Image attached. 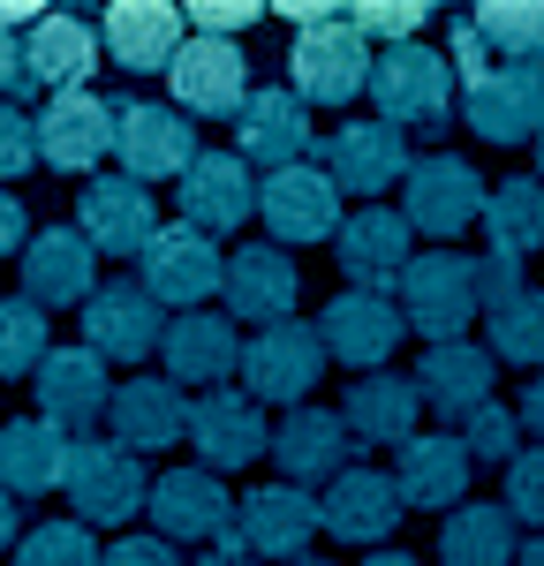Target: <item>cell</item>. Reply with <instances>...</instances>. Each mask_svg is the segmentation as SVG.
<instances>
[{
  "mask_svg": "<svg viewBox=\"0 0 544 566\" xmlns=\"http://www.w3.org/2000/svg\"><path fill=\"white\" fill-rule=\"evenodd\" d=\"M151 469H144V453H129L122 438H84L76 453H69V514L84 528H129L136 514H151Z\"/></svg>",
  "mask_w": 544,
  "mask_h": 566,
  "instance_id": "1",
  "label": "cell"
},
{
  "mask_svg": "<svg viewBox=\"0 0 544 566\" xmlns=\"http://www.w3.org/2000/svg\"><path fill=\"white\" fill-rule=\"evenodd\" d=\"M453 61L439 45L408 39V45H386L378 53V69H370V98H378V122H394V129H447L453 122Z\"/></svg>",
  "mask_w": 544,
  "mask_h": 566,
  "instance_id": "2",
  "label": "cell"
},
{
  "mask_svg": "<svg viewBox=\"0 0 544 566\" xmlns=\"http://www.w3.org/2000/svg\"><path fill=\"white\" fill-rule=\"evenodd\" d=\"M394 303H401L408 333H423L431 348L461 340V333H469V317L484 310V295H477V258H461V250H423V258L401 272Z\"/></svg>",
  "mask_w": 544,
  "mask_h": 566,
  "instance_id": "3",
  "label": "cell"
},
{
  "mask_svg": "<svg viewBox=\"0 0 544 566\" xmlns=\"http://www.w3.org/2000/svg\"><path fill=\"white\" fill-rule=\"evenodd\" d=\"M325 333L303 325V317H287V325H265V333H250V348H242V392L250 400H265V408H311L317 378H325Z\"/></svg>",
  "mask_w": 544,
  "mask_h": 566,
  "instance_id": "4",
  "label": "cell"
},
{
  "mask_svg": "<svg viewBox=\"0 0 544 566\" xmlns=\"http://www.w3.org/2000/svg\"><path fill=\"white\" fill-rule=\"evenodd\" d=\"M370 69L378 53L356 23H317V31H295L287 45V91H303V106H348V98H370Z\"/></svg>",
  "mask_w": 544,
  "mask_h": 566,
  "instance_id": "5",
  "label": "cell"
},
{
  "mask_svg": "<svg viewBox=\"0 0 544 566\" xmlns=\"http://www.w3.org/2000/svg\"><path fill=\"white\" fill-rule=\"evenodd\" d=\"M484 205H492V189H484V175H477L461 151H423V159L408 167V181H401L408 227H416V234H431L439 250H453V234H461V227H477Z\"/></svg>",
  "mask_w": 544,
  "mask_h": 566,
  "instance_id": "6",
  "label": "cell"
},
{
  "mask_svg": "<svg viewBox=\"0 0 544 566\" xmlns=\"http://www.w3.org/2000/svg\"><path fill=\"white\" fill-rule=\"evenodd\" d=\"M114 159L129 181H181L197 167V122L159 98H114Z\"/></svg>",
  "mask_w": 544,
  "mask_h": 566,
  "instance_id": "7",
  "label": "cell"
},
{
  "mask_svg": "<svg viewBox=\"0 0 544 566\" xmlns=\"http://www.w3.org/2000/svg\"><path fill=\"white\" fill-rule=\"evenodd\" d=\"M325 528V499H311L303 483H258L234 514V544L265 566H295L311 559V536Z\"/></svg>",
  "mask_w": 544,
  "mask_h": 566,
  "instance_id": "8",
  "label": "cell"
},
{
  "mask_svg": "<svg viewBox=\"0 0 544 566\" xmlns=\"http://www.w3.org/2000/svg\"><path fill=\"white\" fill-rule=\"evenodd\" d=\"M167 91H175V106L189 122H242V106H250V61H242V45L234 39H197L181 45V61L167 69Z\"/></svg>",
  "mask_w": 544,
  "mask_h": 566,
  "instance_id": "9",
  "label": "cell"
},
{
  "mask_svg": "<svg viewBox=\"0 0 544 566\" xmlns=\"http://www.w3.org/2000/svg\"><path fill=\"white\" fill-rule=\"evenodd\" d=\"M258 212H265V234L280 250H295V242H333L341 234V181L325 175V159H303V167H280L265 175L258 189Z\"/></svg>",
  "mask_w": 544,
  "mask_h": 566,
  "instance_id": "10",
  "label": "cell"
},
{
  "mask_svg": "<svg viewBox=\"0 0 544 566\" xmlns=\"http://www.w3.org/2000/svg\"><path fill=\"white\" fill-rule=\"evenodd\" d=\"M258 167L242 159V151H197V167L175 181V212L181 227H197V234H234L242 219H258Z\"/></svg>",
  "mask_w": 544,
  "mask_h": 566,
  "instance_id": "11",
  "label": "cell"
},
{
  "mask_svg": "<svg viewBox=\"0 0 544 566\" xmlns=\"http://www.w3.org/2000/svg\"><path fill=\"white\" fill-rule=\"evenodd\" d=\"M333 264L348 272V287L363 295H386V287H401V272L416 264V227L408 212L394 205H363V212L341 219V234H333Z\"/></svg>",
  "mask_w": 544,
  "mask_h": 566,
  "instance_id": "12",
  "label": "cell"
},
{
  "mask_svg": "<svg viewBox=\"0 0 544 566\" xmlns=\"http://www.w3.org/2000/svg\"><path fill=\"white\" fill-rule=\"evenodd\" d=\"M234 499H227V483L212 476V469H159V483H151V536H167V544H227L234 536Z\"/></svg>",
  "mask_w": 544,
  "mask_h": 566,
  "instance_id": "13",
  "label": "cell"
},
{
  "mask_svg": "<svg viewBox=\"0 0 544 566\" xmlns=\"http://www.w3.org/2000/svg\"><path fill=\"white\" fill-rule=\"evenodd\" d=\"M317 333H325V355L348 363L356 378L386 370V355L408 340V317L394 295H363V287H341L333 303L317 310Z\"/></svg>",
  "mask_w": 544,
  "mask_h": 566,
  "instance_id": "14",
  "label": "cell"
},
{
  "mask_svg": "<svg viewBox=\"0 0 544 566\" xmlns=\"http://www.w3.org/2000/svg\"><path fill=\"white\" fill-rule=\"evenodd\" d=\"M189 446H197V469H250V461H265L272 453V431H265V400H250V392H197L189 400Z\"/></svg>",
  "mask_w": 544,
  "mask_h": 566,
  "instance_id": "15",
  "label": "cell"
},
{
  "mask_svg": "<svg viewBox=\"0 0 544 566\" xmlns=\"http://www.w3.org/2000/svg\"><path fill=\"white\" fill-rule=\"evenodd\" d=\"M167 303L144 287V280H106L98 295L84 303V348H98L106 363H144V355L167 340Z\"/></svg>",
  "mask_w": 544,
  "mask_h": 566,
  "instance_id": "16",
  "label": "cell"
},
{
  "mask_svg": "<svg viewBox=\"0 0 544 566\" xmlns=\"http://www.w3.org/2000/svg\"><path fill=\"white\" fill-rule=\"evenodd\" d=\"M356 431L341 423V408H287L280 423H272V461H280V483H341L356 469Z\"/></svg>",
  "mask_w": 544,
  "mask_h": 566,
  "instance_id": "17",
  "label": "cell"
},
{
  "mask_svg": "<svg viewBox=\"0 0 544 566\" xmlns=\"http://www.w3.org/2000/svg\"><path fill=\"white\" fill-rule=\"evenodd\" d=\"M461 122L484 144H537L544 136V69H484L461 84Z\"/></svg>",
  "mask_w": 544,
  "mask_h": 566,
  "instance_id": "18",
  "label": "cell"
},
{
  "mask_svg": "<svg viewBox=\"0 0 544 566\" xmlns=\"http://www.w3.org/2000/svg\"><path fill=\"white\" fill-rule=\"evenodd\" d=\"M136 280H144L167 310H205V295L227 287V258L212 250V234H197V227L175 219V227H159L151 250L136 258Z\"/></svg>",
  "mask_w": 544,
  "mask_h": 566,
  "instance_id": "19",
  "label": "cell"
},
{
  "mask_svg": "<svg viewBox=\"0 0 544 566\" xmlns=\"http://www.w3.org/2000/svg\"><path fill=\"white\" fill-rule=\"evenodd\" d=\"M31 392H39V416L53 423V431H69L76 446L91 438V423L114 408V386H106V355L98 348H53L39 363V378H31Z\"/></svg>",
  "mask_w": 544,
  "mask_h": 566,
  "instance_id": "20",
  "label": "cell"
},
{
  "mask_svg": "<svg viewBox=\"0 0 544 566\" xmlns=\"http://www.w3.org/2000/svg\"><path fill=\"white\" fill-rule=\"evenodd\" d=\"M242 348H250V333L227 317V310H181L175 325H167V340H159V363H167V378L181 392L189 386H227V378H242Z\"/></svg>",
  "mask_w": 544,
  "mask_h": 566,
  "instance_id": "21",
  "label": "cell"
},
{
  "mask_svg": "<svg viewBox=\"0 0 544 566\" xmlns=\"http://www.w3.org/2000/svg\"><path fill=\"white\" fill-rule=\"evenodd\" d=\"M76 227H84V242L98 258H144L151 250V234L167 227L159 205H151V189L129 175H91L84 181V205H76Z\"/></svg>",
  "mask_w": 544,
  "mask_h": 566,
  "instance_id": "22",
  "label": "cell"
},
{
  "mask_svg": "<svg viewBox=\"0 0 544 566\" xmlns=\"http://www.w3.org/2000/svg\"><path fill=\"white\" fill-rule=\"evenodd\" d=\"M408 136L394 122H341V129L325 136V175L341 181V197H363V205H378L394 181H408Z\"/></svg>",
  "mask_w": 544,
  "mask_h": 566,
  "instance_id": "23",
  "label": "cell"
},
{
  "mask_svg": "<svg viewBox=\"0 0 544 566\" xmlns=\"http://www.w3.org/2000/svg\"><path fill=\"white\" fill-rule=\"evenodd\" d=\"M39 159L53 175H84L98 159H114V98L98 91H61L39 106Z\"/></svg>",
  "mask_w": 544,
  "mask_h": 566,
  "instance_id": "24",
  "label": "cell"
},
{
  "mask_svg": "<svg viewBox=\"0 0 544 566\" xmlns=\"http://www.w3.org/2000/svg\"><path fill=\"white\" fill-rule=\"evenodd\" d=\"M295 295H303V272H295V258L280 250V242H250V250H234L227 258V287L220 303L234 325H287L295 317Z\"/></svg>",
  "mask_w": 544,
  "mask_h": 566,
  "instance_id": "25",
  "label": "cell"
},
{
  "mask_svg": "<svg viewBox=\"0 0 544 566\" xmlns=\"http://www.w3.org/2000/svg\"><path fill=\"white\" fill-rule=\"evenodd\" d=\"M234 151H242L250 167H265V175H280V167H303V159L317 151L303 91H287V84L250 91V106H242V122H234Z\"/></svg>",
  "mask_w": 544,
  "mask_h": 566,
  "instance_id": "26",
  "label": "cell"
},
{
  "mask_svg": "<svg viewBox=\"0 0 544 566\" xmlns=\"http://www.w3.org/2000/svg\"><path fill=\"white\" fill-rule=\"evenodd\" d=\"M106 280H98V250L84 242V227H39L31 250H23V295L39 310H69V303H91Z\"/></svg>",
  "mask_w": 544,
  "mask_h": 566,
  "instance_id": "27",
  "label": "cell"
},
{
  "mask_svg": "<svg viewBox=\"0 0 544 566\" xmlns=\"http://www.w3.org/2000/svg\"><path fill=\"white\" fill-rule=\"evenodd\" d=\"M98 31H106V53L129 76H167L181 61V45H189V15L167 8V0H114L98 15Z\"/></svg>",
  "mask_w": 544,
  "mask_h": 566,
  "instance_id": "28",
  "label": "cell"
},
{
  "mask_svg": "<svg viewBox=\"0 0 544 566\" xmlns=\"http://www.w3.org/2000/svg\"><path fill=\"white\" fill-rule=\"evenodd\" d=\"M106 53V31L98 15H76V8H45L23 39V61H31V84H45L53 98L61 91H91V69Z\"/></svg>",
  "mask_w": 544,
  "mask_h": 566,
  "instance_id": "29",
  "label": "cell"
},
{
  "mask_svg": "<svg viewBox=\"0 0 544 566\" xmlns=\"http://www.w3.org/2000/svg\"><path fill=\"white\" fill-rule=\"evenodd\" d=\"M401 483L386 476V469H370L356 461L341 483H325V528L341 536V544H370V552H386V536L401 528Z\"/></svg>",
  "mask_w": 544,
  "mask_h": 566,
  "instance_id": "30",
  "label": "cell"
},
{
  "mask_svg": "<svg viewBox=\"0 0 544 566\" xmlns=\"http://www.w3.org/2000/svg\"><path fill=\"white\" fill-rule=\"evenodd\" d=\"M341 423L356 431V446H394L401 453L416 423H423V386L401 378V370H370L341 392Z\"/></svg>",
  "mask_w": 544,
  "mask_h": 566,
  "instance_id": "31",
  "label": "cell"
},
{
  "mask_svg": "<svg viewBox=\"0 0 544 566\" xmlns=\"http://www.w3.org/2000/svg\"><path fill=\"white\" fill-rule=\"evenodd\" d=\"M106 423H114V438H122L129 453H167V446L189 438V392H181L175 378H144V370H136L129 386H114Z\"/></svg>",
  "mask_w": 544,
  "mask_h": 566,
  "instance_id": "32",
  "label": "cell"
},
{
  "mask_svg": "<svg viewBox=\"0 0 544 566\" xmlns=\"http://www.w3.org/2000/svg\"><path fill=\"white\" fill-rule=\"evenodd\" d=\"M469 446L453 431H416L401 446V461H394V483H401L408 506H423V514H447V506H469Z\"/></svg>",
  "mask_w": 544,
  "mask_h": 566,
  "instance_id": "33",
  "label": "cell"
},
{
  "mask_svg": "<svg viewBox=\"0 0 544 566\" xmlns=\"http://www.w3.org/2000/svg\"><path fill=\"white\" fill-rule=\"evenodd\" d=\"M69 453H76V438L53 431L45 416L0 423V491H8V499H45V491H61V483H69Z\"/></svg>",
  "mask_w": 544,
  "mask_h": 566,
  "instance_id": "34",
  "label": "cell"
},
{
  "mask_svg": "<svg viewBox=\"0 0 544 566\" xmlns=\"http://www.w3.org/2000/svg\"><path fill=\"white\" fill-rule=\"evenodd\" d=\"M492 378H499V355L477 348V340H447V348H423L416 363V386H423V408H439V416H477V408H492Z\"/></svg>",
  "mask_w": 544,
  "mask_h": 566,
  "instance_id": "35",
  "label": "cell"
},
{
  "mask_svg": "<svg viewBox=\"0 0 544 566\" xmlns=\"http://www.w3.org/2000/svg\"><path fill=\"white\" fill-rule=\"evenodd\" d=\"M514 514H506V499H469V506H453L447 528H439V559L447 566H514L522 559V536H514Z\"/></svg>",
  "mask_w": 544,
  "mask_h": 566,
  "instance_id": "36",
  "label": "cell"
},
{
  "mask_svg": "<svg viewBox=\"0 0 544 566\" xmlns=\"http://www.w3.org/2000/svg\"><path fill=\"white\" fill-rule=\"evenodd\" d=\"M484 234H492L499 258H530V250H544V181L537 175H506L492 189V205H484Z\"/></svg>",
  "mask_w": 544,
  "mask_h": 566,
  "instance_id": "37",
  "label": "cell"
},
{
  "mask_svg": "<svg viewBox=\"0 0 544 566\" xmlns=\"http://www.w3.org/2000/svg\"><path fill=\"white\" fill-rule=\"evenodd\" d=\"M469 23L484 31L492 61L506 53V69H544V0H484Z\"/></svg>",
  "mask_w": 544,
  "mask_h": 566,
  "instance_id": "38",
  "label": "cell"
},
{
  "mask_svg": "<svg viewBox=\"0 0 544 566\" xmlns=\"http://www.w3.org/2000/svg\"><path fill=\"white\" fill-rule=\"evenodd\" d=\"M484 325H492L484 348H492L499 363H514V370H544V295H537V287H522L506 310H484Z\"/></svg>",
  "mask_w": 544,
  "mask_h": 566,
  "instance_id": "39",
  "label": "cell"
},
{
  "mask_svg": "<svg viewBox=\"0 0 544 566\" xmlns=\"http://www.w3.org/2000/svg\"><path fill=\"white\" fill-rule=\"evenodd\" d=\"M45 355H53L45 310L31 295H0V378H39Z\"/></svg>",
  "mask_w": 544,
  "mask_h": 566,
  "instance_id": "40",
  "label": "cell"
},
{
  "mask_svg": "<svg viewBox=\"0 0 544 566\" xmlns=\"http://www.w3.org/2000/svg\"><path fill=\"white\" fill-rule=\"evenodd\" d=\"M15 566H106V552H98V536L84 522H39V528H23Z\"/></svg>",
  "mask_w": 544,
  "mask_h": 566,
  "instance_id": "41",
  "label": "cell"
},
{
  "mask_svg": "<svg viewBox=\"0 0 544 566\" xmlns=\"http://www.w3.org/2000/svg\"><path fill=\"white\" fill-rule=\"evenodd\" d=\"M461 446H469V461H499V469H514L530 446H522V408H477L469 423H461Z\"/></svg>",
  "mask_w": 544,
  "mask_h": 566,
  "instance_id": "42",
  "label": "cell"
},
{
  "mask_svg": "<svg viewBox=\"0 0 544 566\" xmlns=\"http://www.w3.org/2000/svg\"><path fill=\"white\" fill-rule=\"evenodd\" d=\"M348 23H356L363 39L408 45V31H423V23H431V8H423V0H363V8H348Z\"/></svg>",
  "mask_w": 544,
  "mask_h": 566,
  "instance_id": "43",
  "label": "cell"
},
{
  "mask_svg": "<svg viewBox=\"0 0 544 566\" xmlns=\"http://www.w3.org/2000/svg\"><path fill=\"white\" fill-rule=\"evenodd\" d=\"M506 514L544 536V446H530V453L506 469Z\"/></svg>",
  "mask_w": 544,
  "mask_h": 566,
  "instance_id": "44",
  "label": "cell"
},
{
  "mask_svg": "<svg viewBox=\"0 0 544 566\" xmlns=\"http://www.w3.org/2000/svg\"><path fill=\"white\" fill-rule=\"evenodd\" d=\"M39 167V122L23 106H0V181L31 175Z\"/></svg>",
  "mask_w": 544,
  "mask_h": 566,
  "instance_id": "45",
  "label": "cell"
},
{
  "mask_svg": "<svg viewBox=\"0 0 544 566\" xmlns=\"http://www.w3.org/2000/svg\"><path fill=\"white\" fill-rule=\"evenodd\" d=\"M181 15H189L197 39H234V31H250L265 8H258V0H197V8H181Z\"/></svg>",
  "mask_w": 544,
  "mask_h": 566,
  "instance_id": "46",
  "label": "cell"
},
{
  "mask_svg": "<svg viewBox=\"0 0 544 566\" xmlns=\"http://www.w3.org/2000/svg\"><path fill=\"white\" fill-rule=\"evenodd\" d=\"M522 287H530V280H522V264H514V258H499V250L477 258V295H484V310H506Z\"/></svg>",
  "mask_w": 544,
  "mask_h": 566,
  "instance_id": "47",
  "label": "cell"
},
{
  "mask_svg": "<svg viewBox=\"0 0 544 566\" xmlns=\"http://www.w3.org/2000/svg\"><path fill=\"white\" fill-rule=\"evenodd\" d=\"M106 566H181V559H175L167 536H122V544L106 552Z\"/></svg>",
  "mask_w": 544,
  "mask_h": 566,
  "instance_id": "48",
  "label": "cell"
},
{
  "mask_svg": "<svg viewBox=\"0 0 544 566\" xmlns=\"http://www.w3.org/2000/svg\"><path fill=\"white\" fill-rule=\"evenodd\" d=\"M31 84V61H23V39L15 31H0V106H8V91Z\"/></svg>",
  "mask_w": 544,
  "mask_h": 566,
  "instance_id": "49",
  "label": "cell"
},
{
  "mask_svg": "<svg viewBox=\"0 0 544 566\" xmlns=\"http://www.w3.org/2000/svg\"><path fill=\"white\" fill-rule=\"evenodd\" d=\"M280 15H287L295 31H317V23H341L348 8H333V0H280Z\"/></svg>",
  "mask_w": 544,
  "mask_h": 566,
  "instance_id": "50",
  "label": "cell"
},
{
  "mask_svg": "<svg viewBox=\"0 0 544 566\" xmlns=\"http://www.w3.org/2000/svg\"><path fill=\"white\" fill-rule=\"evenodd\" d=\"M15 250H31V242H23V205L0 189V258H15Z\"/></svg>",
  "mask_w": 544,
  "mask_h": 566,
  "instance_id": "51",
  "label": "cell"
},
{
  "mask_svg": "<svg viewBox=\"0 0 544 566\" xmlns=\"http://www.w3.org/2000/svg\"><path fill=\"white\" fill-rule=\"evenodd\" d=\"M522 431H530V438L544 446V370L530 378V392H522Z\"/></svg>",
  "mask_w": 544,
  "mask_h": 566,
  "instance_id": "52",
  "label": "cell"
},
{
  "mask_svg": "<svg viewBox=\"0 0 544 566\" xmlns=\"http://www.w3.org/2000/svg\"><path fill=\"white\" fill-rule=\"evenodd\" d=\"M15 544H23V514H15V499L0 491V559H15Z\"/></svg>",
  "mask_w": 544,
  "mask_h": 566,
  "instance_id": "53",
  "label": "cell"
},
{
  "mask_svg": "<svg viewBox=\"0 0 544 566\" xmlns=\"http://www.w3.org/2000/svg\"><path fill=\"white\" fill-rule=\"evenodd\" d=\"M197 566H265V559H250V552H242V544L227 536V544H212V552H205Z\"/></svg>",
  "mask_w": 544,
  "mask_h": 566,
  "instance_id": "54",
  "label": "cell"
},
{
  "mask_svg": "<svg viewBox=\"0 0 544 566\" xmlns=\"http://www.w3.org/2000/svg\"><path fill=\"white\" fill-rule=\"evenodd\" d=\"M45 8H31V0H0V31H8V23H39Z\"/></svg>",
  "mask_w": 544,
  "mask_h": 566,
  "instance_id": "55",
  "label": "cell"
},
{
  "mask_svg": "<svg viewBox=\"0 0 544 566\" xmlns=\"http://www.w3.org/2000/svg\"><path fill=\"white\" fill-rule=\"evenodd\" d=\"M514 566H544V536H530V544H522V559Z\"/></svg>",
  "mask_w": 544,
  "mask_h": 566,
  "instance_id": "56",
  "label": "cell"
},
{
  "mask_svg": "<svg viewBox=\"0 0 544 566\" xmlns=\"http://www.w3.org/2000/svg\"><path fill=\"white\" fill-rule=\"evenodd\" d=\"M363 566H416V559H408V552H370Z\"/></svg>",
  "mask_w": 544,
  "mask_h": 566,
  "instance_id": "57",
  "label": "cell"
},
{
  "mask_svg": "<svg viewBox=\"0 0 544 566\" xmlns=\"http://www.w3.org/2000/svg\"><path fill=\"white\" fill-rule=\"evenodd\" d=\"M537 181H544V136H537Z\"/></svg>",
  "mask_w": 544,
  "mask_h": 566,
  "instance_id": "58",
  "label": "cell"
},
{
  "mask_svg": "<svg viewBox=\"0 0 544 566\" xmlns=\"http://www.w3.org/2000/svg\"><path fill=\"white\" fill-rule=\"evenodd\" d=\"M295 566H333V559H295Z\"/></svg>",
  "mask_w": 544,
  "mask_h": 566,
  "instance_id": "59",
  "label": "cell"
}]
</instances>
